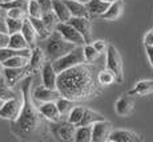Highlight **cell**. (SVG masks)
Wrapping results in <instances>:
<instances>
[{
  "mask_svg": "<svg viewBox=\"0 0 153 142\" xmlns=\"http://www.w3.org/2000/svg\"><path fill=\"white\" fill-rule=\"evenodd\" d=\"M100 82L91 63H83L59 73L57 90L72 101H87L99 96Z\"/></svg>",
  "mask_w": 153,
  "mask_h": 142,
  "instance_id": "obj_1",
  "label": "cell"
},
{
  "mask_svg": "<svg viewBox=\"0 0 153 142\" xmlns=\"http://www.w3.org/2000/svg\"><path fill=\"white\" fill-rule=\"evenodd\" d=\"M31 84L32 77H27L23 81L22 93H23V109L17 120L11 121V130L16 137L23 140H33V138L45 137L48 129V122L42 114L39 108L33 104V97H31Z\"/></svg>",
  "mask_w": 153,
  "mask_h": 142,
  "instance_id": "obj_2",
  "label": "cell"
},
{
  "mask_svg": "<svg viewBox=\"0 0 153 142\" xmlns=\"http://www.w3.org/2000/svg\"><path fill=\"white\" fill-rule=\"evenodd\" d=\"M76 44L72 41H68L63 37V35L59 31H55L51 33V36L47 39V45H45V55L53 63L55 60L65 56L67 53L72 52L76 48Z\"/></svg>",
  "mask_w": 153,
  "mask_h": 142,
  "instance_id": "obj_3",
  "label": "cell"
},
{
  "mask_svg": "<svg viewBox=\"0 0 153 142\" xmlns=\"http://www.w3.org/2000/svg\"><path fill=\"white\" fill-rule=\"evenodd\" d=\"M87 63L85 61V56H84V45H77L72 52L67 53L65 56L55 60L52 65H53L55 70L57 73H61L67 69H71V68L76 67L79 64Z\"/></svg>",
  "mask_w": 153,
  "mask_h": 142,
  "instance_id": "obj_4",
  "label": "cell"
},
{
  "mask_svg": "<svg viewBox=\"0 0 153 142\" xmlns=\"http://www.w3.org/2000/svg\"><path fill=\"white\" fill-rule=\"evenodd\" d=\"M77 126L71 124L68 120L64 121L61 118L60 121L51 122V133L52 135L59 141H75V133Z\"/></svg>",
  "mask_w": 153,
  "mask_h": 142,
  "instance_id": "obj_5",
  "label": "cell"
},
{
  "mask_svg": "<svg viewBox=\"0 0 153 142\" xmlns=\"http://www.w3.org/2000/svg\"><path fill=\"white\" fill-rule=\"evenodd\" d=\"M22 109H23V93L22 94L19 93L13 98L4 101L3 106L0 108V118L15 121L20 116Z\"/></svg>",
  "mask_w": 153,
  "mask_h": 142,
  "instance_id": "obj_6",
  "label": "cell"
},
{
  "mask_svg": "<svg viewBox=\"0 0 153 142\" xmlns=\"http://www.w3.org/2000/svg\"><path fill=\"white\" fill-rule=\"evenodd\" d=\"M107 68L114 73L117 82H123V60L114 45H108L107 49Z\"/></svg>",
  "mask_w": 153,
  "mask_h": 142,
  "instance_id": "obj_7",
  "label": "cell"
},
{
  "mask_svg": "<svg viewBox=\"0 0 153 142\" xmlns=\"http://www.w3.org/2000/svg\"><path fill=\"white\" fill-rule=\"evenodd\" d=\"M56 31H59L63 37L68 41H72L76 45H85V39L84 36L75 28L71 23L68 21H59V24L56 25Z\"/></svg>",
  "mask_w": 153,
  "mask_h": 142,
  "instance_id": "obj_8",
  "label": "cell"
},
{
  "mask_svg": "<svg viewBox=\"0 0 153 142\" xmlns=\"http://www.w3.org/2000/svg\"><path fill=\"white\" fill-rule=\"evenodd\" d=\"M112 133V124L107 120L99 121L92 125V142L108 141Z\"/></svg>",
  "mask_w": 153,
  "mask_h": 142,
  "instance_id": "obj_9",
  "label": "cell"
},
{
  "mask_svg": "<svg viewBox=\"0 0 153 142\" xmlns=\"http://www.w3.org/2000/svg\"><path fill=\"white\" fill-rule=\"evenodd\" d=\"M68 23H71L85 39V44H91L92 43V24L91 20L88 17H77V16H72Z\"/></svg>",
  "mask_w": 153,
  "mask_h": 142,
  "instance_id": "obj_10",
  "label": "cell"
},
{
  "mask_svg": "<svg viewBox=\"0 0 153 142\" xmlns=\"http://www.w3.org/2000/svg\"><path fill=\"white\" fill-rule=\"evenodd\" d=\"M35 101L37 102H49V101H57L61 97V93L57 89H49L47 87H37L35 88L33 93H32Z\"/></svg>",
  "mask_w": 153,
  "mask_h": 142,
  "instance_id": "obj_11",
  "label": "cell"
},
{
  "mask_svg": "<svg viewBox=\"0 0 153 142\" xmlns=\"http://www.w3.org/2000/svg\"><path fill=\"white\" fill-rule=\"evenodd\" d=\"M45 53L42 48H35L33 51H32V55L31 57H29V63L27 65V69H28V73H31V75H35L36 72H39V70L43 69L44 64H45Z\"/></svg>",
  "mask_w": 153,
  "mask_h": 142,
  "instance_id": "obj_12",
  "label": "cell"
},
{
  "mask_svg": "<svg viewBox=\"0 0 153 142\" xmlns=\"http://www.w3.org/2000/svg\"><path fill=\"white\" fill-rule=\"evenodd\" d=\"M57 76L59 73L55 70L52 63H45L42 69L43 85L49 89H57Z\"/></svg>",
  "mask_w": 153,
  "mask_h": 142,
  "instance_id": "obj_13",
  "label": "cell"
},
{
  "mask_svg": "<svg viewBox=\"0 0 153 142\" xmlns=\"http://www.w3.org/2000/svg\"><path fill=\"white\" fill-rule=\"evenodd\" d=\"M39 110L42 112V114L49 122H56V121H60L63 116L60 114L56 101H49V102H42L39 105Z\"/></svg>",
  "mask_w": 153,
  "mask_h": 142,
  "instance_id": "obj_14",
  "label": "cell"
},
{
  "mask_svg": "<svg viewBox=\"0 0 153 142\" xmlns=\"http://www.w3.org/2000/svg\"><path fill=\"white\" fill-rule=\"evenodd\" d=\"M116 113L121 117H126L129 114H132L134 109V100L132 98L131 94H125V96H121L119 100L116 101Z\"/></svg>",
  "mask_w": 153,
  "mask_h": 142,
  "instance_id": "obj_15",
  "label": "cell"
},
{
  "mask_svg": "<svg viewBox=\"0 0 153 142\" xmlns=\"http://www.w3.org/2000/svg\"><path fill=\"white\" fill-rule=\"evenodd\" d=\"M28 73L27 67H22V68H5L4 67V76L5 81L10 87H15V85L19 82V80H22L23 76H25Z\"/></svg>",
  "mask_w": 153,
  "mask_h": 142,
  "instance_id": "obj_16",
  "label": "cell"
},
{
  "mask_svg": "<svg viewBox=\"0 0 153 142\" xmlns=\"http://www.w3.org/2000/svg\"><path fill=\"white\" fill-rule=\"evenodd\" d=\"M140 140V135L131 130H112L108 138V141L111 142H136Z\"/></svg>",
  "mask_w": 153,
  "mask_h": 142,
  "instance_id": "obj_17",
  "label": "cell"
},
{
  "mask_svg": "<svg viewBox=\"0 0 153 142\" xmlns=\"http://www.w3.org/2000/svg\"><path fill=\"white\" fill-rule=\"evenodd\" d=\"M52 11L60 21H69L72 17V13L64 0H52Z\"/></svg>",
  "mask_w": 153,
  "mask_h": 142,
  "instance_id": "obj_18",
  "label": "cell"
},
{
  "mask_svg": "<svg viewBox=\"0 0 153 142\" xmlns=\"http://www.w3.org/2000/svg\"><path fill=\"white\" fill-rule=\"evenodd\" d=\"M64 1H65L67 5H68L72 16L88 17V19H91V13H89V11H88L87 4L79 1V0H64Z\"/></svg>",
  "mask_w": 153,
  "mask_h": 142,
  "instance_id": "obj_19",
  "label": "cell"
},
{
  "mask_svg": "<svg viewBox=\"0 0 153 142\" xmlns=\"http://www.w3.org/2000/svg\"><path fill=\"white\" fill-rule=\"evenodd\" d=\"M123 10H124V3H123L121 0H116V1L111 3L109 8H108V10L101 15V19L109 20V21L117 20L120 16H121Z\"/></svg>",
  "mask_w": 153,
  "mask_h": 142,
  "instance_id": "obj_20",
  "label": "cell"
},
{
  "mask_svg": "<svg viewBox=\"0 0 153 142\" xmlns=\"http://www.w3.org/2000/svg\"><path fill=\"white\" fill-rule=\"evenodd\" d=\"M149 93H153V80H144V81H139L132 90L128 92L131 96H146Z\"/></svg>",
  "mask_w": 153,
  "mask_h": 142,
  "instance_id": "obj_21",
  "label": "cell"
},
{
  "mask_svg": "<svg viewBox=\"0 0 153 142\" xmlns=\"http://www.w3.org/2000/svg\"><path fill=\"white\" fill-rule=\"evenodd\" d=\"M109 5L111 3L104 1V0H91L89 3H87V7L91 16H101L109 8Z\"/></svg>",
  "mask_w": 153,
  "mask_h": 142,
  "instance_id": "obj_22",
  "label": "cell"
},
{
  "mask_svg": "<svg viewBox=\"0 0 153 142\" xmlns=\"http://www.w3.org/2000/svg\"><path fill=\"white\" fill-rule=\"evenodd\" d=\"M22 33L23 36L25 37V40L29 43V45H33L35 43H36V39L39 36H37V32L36 29H35L33 24L31 23V20H29V17L24 20V24H23V28H22Z\"/></svg>",
  "mask_w": 153,
  "mask_h": 142,
  "instance_id": "obj_23",
  "label": "cell"
},
{
  "mask_svg": "<svg viewBox=\"0 0 153 142\" xmlns=\"http://www.w3.org/2000/svg\"><path fill=\"white\" fill-rule=\"evenodd\" d=\"M28 17H29V20H31V23L33 24L35 29H36V32H37V36H39L40 39L45 40V39H48V37L51 36L52 32L47 28V25L44 24L42 17H31V16H28Z\"/></svg>",
  "mask_w": 153,
  "mask_h": 142,
  "instance_id": "obj_24",
  "label": "cell"
},
{
  "mask_svg": "<svg viewBox=\"0 0 153 142\" xmlns=\"http://www.w3.org/2000/svg\"><path fill=\"white\" fill-rule=\"evenodd\" d=\"M8 47L13 49H28L31 45L25 40V37L23 36L22 32H17V33L10 35V45Z\"/></svg>",
  "mask_w": 153,
  "mask_h": 142,
  "instance_id": "obj_25",
  "label": "cell"
},
{
  "mask_svg": "<svg viewBox=\"0 0 153 142\" xmlns=\"http://www.w3.org/2000/svg\"><path fill=\"white\" fill-rule=\"evenodd\" d=\"M76 142H91L92 141V125L77 126L75 133Z\"/></svg>",
  "mask_w": 153,
  "mask_h": 142,
  "instance_id": "obj_26",
  "label": "cell"
},
{
  "mask_svg": "<svg viewBox=\"0 0 153 142\" xmlns=\"http://www.w3.org/2000/svg\"><path fill=\"white\" fill-rule=\"evenodd\" d=\"M97 80L100 82L101 87H108V85H112L114 82H117V78L114 76V73L112 72L111 69H102L97 73Z\"/></svg>",
  "mask_w": 153,
  "mask_h": 142,
  "instance_id": "obj_27",
  "label": "cell"
},
{
  "mask_svg": "<svg viewBox=\"0 0 153 142\" xmlns=\"http://www.w3.org/2000/svg\"><path fill=\"white\" fill-rule=\"evenodd\" d=\"M29 63V57L28 56H13L10 57L8 60H5L3 65L5 68H22V67H27Z\"/></svg>",
  "mask_w": 153,
  "mask_h": 142,
  "instance_id": "obj_28",
  "label": "cell"
},
{
  "mask_svg": "<svg viewBox=\"0 0 153 142\" xmlns=\"http://www.w3.org/2000/svg\"><path fill=\"white\" fill-rule=\"evenodd\" d=\"M105 120L104 117L101 116L100 113L95 110H91V109H85V113H84V117H83V121L79 126H85V125H93L95 122H99V121H102Z\"/></svg>",
  "mask_w": 153,
  "mask_h": 142,
  "instance_id": "obj_29",
  "label": "cell"
},
{
  "mask_svg": "<svg viewBox=\"0 0 153 142\" xmlns=\"http://www.w3.org/2000/svg\"><path fill=\"white\" fill-rule=\"evenodd\" d=\"M84 113H85V108H83V106H73V109L71 110L68 117H67V120L73 125L79 126L81 124V121H83Z\"/></svg>",
  "mask_w": 153,
  "mask_h": 142,
  "instance_id": "obj_30",
  "label": "cell"
},
{
  "mask_svg": "<svg viewBox=\"0 0 153 142\" xmlns=\"http://www.w3.org/2000/svg\"><path fill=\"white\" fill-rule=\"evenodd\" d=\"M16 96H17V93H15L12 90V87H10V85L7 84L4 76L0 77V98L7 101V100H11Z\"/></svg>",
  "mask_w": 153,
  "mask_h": 142,
  "instance_id": "obj_31",
  "label": "cell"
},
{
  "mask_svg": "<svg viewBox=\"0 0 153 142\" xmlns=\"http://www.w3.org/2000/svg\"><path fill=\"white\" fill-rule=\"evenodd\" d=\"M75 101H72V100H69V98H67V97H63L61 96L60 98L56 101V105H57V108H59V110H60V114L61 116H67L68 117V114L71 113V110L73 109V104Z\"/></svg>",
  "mask_w": 153,
  "mask_h": 142,
  "instance_id": "obj_32",
  "label": "cell"
},
{
  "mask_svg": "<svg viewBox=\"0 0 153 142\" xmlns=\"http://www.w3.org/2000/svg\"><path fill=\"white\" fill-rule=\"evenodd\" d=\"M42 19H43L44 24L47 25V28H48L51 32L55 31V29H56V25H57L59 21H60V20L57 19V16L55 15L53 11H48V12H44L43 16H42Z\"/></svg>",
  "mask_w": 153,
  "mask_h": 142,
  "instance_id": "obj_33",
  "label": "cell"
},
{
  "mask_svg": "<svg viewBox=\"0 0 153 142\" xmlns=\"http://www.w3.org/2000/svg\"><path fill=\"white\" fill-rule=\"evenodd\" d=\"M25 20V19H24ZM24 20L20 19H12V17H7L5 21H7V28H8V33H17V32H22L23 24H24Z\"/></svg>",
  "mask_w": 153,
  "mask_h": 142,
  "instance_id": "obj_34",
  "label": "cell"
},
{
  "mask_svg": "<svg viewBox=\"0 0 153 142\" xmlns=\"http://www.w3.org/2000/svg\"><path fill=\"white\" fill-rule=\"evenodd\" d=\"M84 56L85 61L92 64L93 61H96L100 56V52L93 47V44H85L84 45Z\"/></svg>",
  "mask_w": 153,
  "mask_h": 142,
  "instance_id": "obj_35",
  "label": "cell"
},
{
  "mask_svg": "<svg viewBox=\"0 0 153 142\" xmlns=\"http://www.w3.org/2000/svg\"><path fill=\"white\" fill-rule=\"evenodd\" d=\"M28 3L29 0H11V1H1V7L4 8L5 11L11 10V8H20V10H25L28 11Z\"/></svg>",
  "mask_w": 153,
  "mask_h": 142,
  "instance_id": "obj_36",
  "label": "cell"
},
{
  "mask_svg": "<svg viewBox=\"0 0 153 142\" xmlns=\"http://www.w3.org/2000/svg\"><path fill=\"white\" fill-rule=\"evenodd\" d=\"M44 13L42 5L39 4L37 0H29L28 3V15L31 17H42Z\"/></svg>",
  "mask_w": 153,
  "mask_h": 142,
  "instance_id": "obj_37",
  "label": "cell"
},
{
  "mask_svg": "<svg viewBox=\"0 0 153 142\" xmlns=\"http://www.w3.org/2000/svg\"><path fill=\"white\" fill-rule=\"evenodd\" d=\"M28 16H29L28 11H25V10H20V8H11V10H7V17L24 20V19H27Z\"/></svg>",
  "mask_w": 153,
  "mask_h": 142,
  "instance_id": "obj_38",
  "label": "cell"
},
{
  "mask_svg": "<svg viewBox=\"0 0 153 142\" xmlns=\"http://www.w3.org/2000/svg\"><path fill=\"white\" fill-rule=\"evenodd\" d=\"M10 45V33L0 32V48H5Z\"/></svg>",
  "mask_w": 153,
  "mask_h": 142,
  "instance_id": "obj_39",
  "label": "cell"
},
{
  "mask_svg": "<svg viewBox=\"0 0 153 142\" xmlns=\"http://www.w3.org/2000/svg\"><path fill=\"white\" fill-rule=\"evenodd\" d=\"M93 47H95V48L97 49L100 53L105 52V51L108 49V45H107V43H105L104 40H97V41H95V43H93Z\"/></svg>",
  "mask_w": 153,
  "mask_h": 142,
  "instance_id": "obj_40",
  "label": "cell"
},
{
  "mask_svg": "<svg viewBox=\"0 0 153 142\" xmlns=\"http://www.w3.org/2000/svg\"><path fill=\"white\" fill-rule=\"evenodd\" d=\"M39 4L42 5L44 12H48V11H52V0H37Z\"/></svg>",
  "mask_w": 153,
  "mask_h": 142,
  "instance_id": "obj_41",
  "label": "cell"
},
{
  "mask_svg": "<svg viewBox=\"0 0 153 142\" xmlns=\"http://www.w3.org/2000/svg\"><path fill=\"white\" fill-rule=\"evenodd\" d=\"M144 44L149 47H153V31H149L144 37Z\"/></svg>",
  "mask_w": 153,
  "mask_h": 142,
  "instance_id": "obj_42",
  "label": "cell"
},
{
  "mask_svg": "<svg viewBox=\"0 0 153 142\" xmlns=\"http://www.w3.org/2000/svg\"><path fill=\"white\" fill-rule=\"evenodd\" d=\"M7 17H0V32H7L8 33V28H7Z\"/></svg>",
  "mask_w": 153,
  "mask_h": 142,
  "instance_id": "obj_43",
  "label": "cell"
},
{
  "mask_svg": "<svg viewBox=\"0 0 153 142\" xmlns=\"http://www.w3.org/2000/svg\"><path fill=\"white\" fill-rule=\"evenodd\" d=\"M145 49H146V55L149 57V61H151V65L153 67V47L145 45Z\"/></svg>",
  "mask_w": 153,
  "mask_h": 142,
  "instance_id": "obj_44",
  "label": "cell"
},
{
  "mask_svg": "<svg viewBox=\"0 0 153 142\" xmlns=\"http://www.w3.org/2000/svg\"><path fill=\"white\" fill-rule=\"evenodd\" d=\"M0 17H7V11L1 7V4H0Z\"/></svg>",
  "mask_w": 153,
  "mask_h": 142,
  "instance_id": "obj_45",
  "label": "cell"
},
{
  "mask_svg": "<svg viewBox=\"0 0 153 142\" xmlns=\"http://www.w3.org/2000/svg\"><path fill=\"white\" fill-rule=\"evenodd\" d=\"M3 73H4V65L3 63H0V77H3Z\"/></svg>",
  "mask_w": 153,
  "mask_h": 142,
  "instance_id": "obj_46",
  "label": "cell"
},
{
  "mask_svg": "<svg viewBox=\"0 0 153 142\" xmlns=\"http://www.w3.org/2000/svg\"><path fill=\"white\" fill-rule=\"evenodd\" d=\"M79 1H81V3H84V4H87V3H89L91 0H79Z\"/></svg>",
  "mask_w": 153,
  "mask_h": 142,
  "instance_id": "obj_47",
  "label": "cell"
},
{
  "mask_svg": "<svg viewBox=\"0 0 153 142\" xmlns=\"http://www.w3.org/2000/svg\"><path fill=\"white\" fill-rule=\"evenodd\" d=\"M3 104H4V100H1V98H0V108H1V106H3Z\"/></svg>",
  "mask_w": 153,
  "mask_h": 142,
  "instance_id": "obj_48",
  "label": "cell"
},
{
  "mask_svg": "<svg viewBox=\"0 0 153 142\" xmlns=\"http://www.w3.org/2000/svg\"><path fill=\"white\" fill-rule=\"evenodd\" d=\"M104 1H108V3H113V1H116V0H104Z\"/></svg>",
  "mask_w": 153,
  "mask_h": 142,
  "instance_id": "obj_49",
  "label": "cell"
},
{
  "mask_svg": "<svg viewBox=\"0 0 153 142\" xmlns=\"http://www.w3.org/2000/svg\"><path fill=\"white\" fill-rule=\"evenodd\" d=\"M1 1H4V3H5V1H11V0H1Z\"/></svg>",
  "mask_w": 153,
  "mask_h": 142,
  "instance_id": "obj_50",
  "label": "cell"
}]
</instances>
